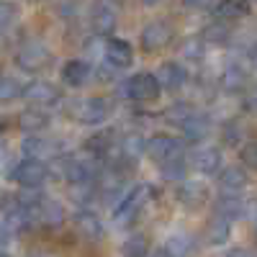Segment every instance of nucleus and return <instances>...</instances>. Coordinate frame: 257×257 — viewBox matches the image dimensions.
Listing matches in <instances>:
<instances>
[{
	"mask_svg": "<svg viewBox=\"0 0 257 257\" xmlns=\"http://www.w3.org/2000/svg\"><path fill=\"white\" fill-rule=\"evenodd\" d=\"M67 113L70 118H75L77 123L82 126H100L108 121V116L113 113V103L108 98H100V95H93V98H72L67 103Z\"/></svg>",
	"mask_w": 257,
	"mask_h": 257,
	"instance_id": "1",
	"label": "nucleus"
},
{
	"mask_svg": "<svg viewBox=\"0 0 257 257\" xmlns=\"http://www.w3.org/2000/svg\"><path fill=\"white\" fill-rule=\"evenodd\" d=\"M155 198V188L149 183H137L128 196L118 203V208H113V224L116 226H132V221H137L139 211Z\"/></svg>",
	"mask_w": 257,
	"mask_h": 257,
	"instance_id": "2",
	"label": "nucleus"
},
{
	"mask_svg": "<svg viewBox=\"0 0 257 257\" xmlns=\"http://www.w3.org/2000/svg\"><path fill=\"white\" fill-rule=\"evenodd\" d=\"M13 62H16V67H18V70L36 75V72H44L49 64L54 62V54H52V49L44 44V41L29 39V41H24V44L18 47Z\"/></svg>",
	"mask_w": 257,
	"mask_h": 257,
	"instance_id": "3",
	"label": "nucleus"
},
{
	"mask_svg": "<svg viewBox=\"0 0 257 257\" xmlns=\"http://www.w3.org/2000/svg\"><path fill=\"white\" fill-rule=\"evenodd\" d=\"M8 178L13 183H18L24 190H39L41 185L47 183L49 178V165L41 162V160H31V157H24L21 162H16L11 167Z\"/></svg>",
	"mask_w": 257,
	"mask_h": 257,
	"instance_id": "4",
	"label": "nucleus"
},
{
	"mask_svg": "<svg viewBox=\"0 0 257 257\" xmlns=\"http://www.w3.org/2000/svg\"><path fill=\"white\" fill-rule=\"evenodd\" d=\"M123 95L137 103H155L162 95V85L152 72H137L123 82Z\"/></svg>",
	"mask_w": 257,
	"mask_h": 257,
	"instance_id": "5",
	"label": "nucleus"
},
{
	"mask_svg": "<svg viewBox=\"0 0 257 257\" xmlns=\"http://www.w3.org/2000/svg\"><path fill=\"white\" fill-rule=\"evenodd\" d=\"M118 11H121V0H95L90 8V29L93 36L111 39V31L118 24Z\"/></svg>",
	"mask_w": 257,
	"mask_h": 257,
	"instance_id": "6",
	"label": "nucleus"
},
{
	"mask_svg": "<svg viewBox=\"0 0 257 257\" xmlns=\"http://www.w3.org/2000/svg\"><path fill=\"white\" fill-rule=\"evenodd\" d=\"M175 39V26L167 24V21L157 18V21H149V24L142 29V36H139V44L147 54H155V52H162L173 44Z\"/></svg>",
	"mask_w": 257,
	"mask_h": 257,
	"instance_id": "7",
	"label": "nucleus"
},
{
	"mask_svg": "<svg viewBox=\"0 0 257 257\" xmlns=\"http://www.w3.org/2000/svg\"><path fill=\"white\" fill-rule=\"evenodd\" d=\"M21 152H24L26 157H31V160H41V162H44V157L57 160V157L64 155V142H59L54 137H44V134L26 137L24 142H21Z\"/></svg>",
	"mask_w": 257,
	"mask_h": 257,
	"instance_id": "8",
	"label": "nucleus"
},
{
	"mask_svg": "<svg viewBox=\"0 0 257 257\" xmlns=\"http://www.w3.org/2000/svg\"><path fill=\"white\" fill-rule=\"evenodd\" d=\"M147 157L160 165L173 162V160L183 157V142L175 137H167V134H157L152 139H147Z\"/></svg>",
	"mask_w": 257,
	"mask_h": 257,
	"instance_id": "9",
	"label": "nucleus"
},
{
	"mask_svg": "<svg viewBox=\"0 0 257 257\" xmlns=\"http://www.w3.org/2000/svg\"><path fill=\"white\" fill-rule=\"evenodd\" d=\"M118 139L113 134V128H103V132H93L88 139H85L82 149H85V155L93 157V160H108L116 149H118Z\"/></svg>",
	"mask_w": 257,
	"mask_h": 257,
	"instance_id": "10",
	"label": "nucleus"
},
{
	"mask_svg": "<svg viewBox=\"0 0 257 257\" xmlns=\"http://www.w3.org/2000/svg\"><path fill=\"white\" fill-rule=\"evenodd\" d=\"M175 198H178L185 208L198 211V208H203V206L211 201V190H208V185L201 183V180H185V183L178 185Z\"/></svg>",
	"mask_w": 257,
	"mask_h": 257,
	"instance_id": "11",
	"label": "nucleus"
},
{
	"mask_svg": "<svg viewBox=\"0 0 257 257\" xmlns=\"http://www.w3.org/2000/svg\"><path fill=\"white\" fill-rule=\"evenodd\" d=\"M26 100L36 108H52L62 100V90L47 80H34L26 85Z\"/></svg>",
	"mask_w": 257,
	"mask_h": 257,
	"instance_id": "12",
	"label": "nucleus"
},
{
	"mask_svg": "<svg viewBox=\"0 0 257 257\" xmlns=\"http://www.w3.org/2000/svg\"><path fill=\"white\" fill-rule=\"evenodd\" d=\"M190 167L201 175H216L224 170V160H221V152L216 147H203V149H196L190 155Z\"/></svg>",
	"mask_w": 257,
	"mask_h": 257,
	"instance_id": "13",
	"label": "nucleus"
},
{
	"mask_svg": "<svg viewBox=\"0 0 257 257\" xmlns=\"http://www.w3.org/2000/svg\"><path fill=\"white\" fill-rule=\"evenodd\" d=\"M34 221L44 229H59L64 221H67V211L64 206L54 198H44L39 203V208L34 211Z\"/></svg>",
	"mask_w": 257,
	"mask_h": 257,
	"instance_id": "14",
	"label": "nucleus"
},
{
	"mask_svg": "<svg viewBox=\"0 0 257 257\" xmlns=\"http://www.w3.org/2000/svg\"><path fill=\"white\" fill-rule=\"evenodd\" d=\"M93 64L85 62V59H67L62 64L59 70V77L62 82L67 85V88H82V85H88V80L93 77Z\"/></svg>",
	"mask_w": 257,
	"mask_h": 257,
	"instance_id": "15",
	"label": "nucleus"
},
{
	"mask_svg": "<svg viewBox=\"0 0 257 257\" xmlns=\"http://www.w3.org/2000/svg\"><path fill=\"white\" fill-rule=\"evenodd\" d=\"M249 185V175H247V167L239 165H229L219 173V188L224 196H239V193Z\"/></svg>",
	"mask_w": 257,
	"mask_h": 257,
	"instance_id": "16",
	"label": "nucleus"
},
{
	"mask_svg": "<svg viewBox=\"0 0 257 257\" xmlns=\"http://www.w3.org/2000/svg\"><path fill=\"white\" fill-rule=\"evenodd\" d=\"M157 80L162 85V90H170V93H178L183 90V85L188 82V70L183 67L180 62H162L160 70H157Z\"/></svg>",
	"mask_w": 257,
	"mask_h": 257,
	"instance_id": "17",
	"label": "nucleus"
},
{
	"mask_svg": "<svg viewBox=\"0 0 257 257\" xmlns=\"http://www.w3.org/2000/svg\"><path fill=\"white\" fill-rule=\"evenodd\" d=\"M49 113L44 111V108H36V105H29L26 111H21L18 113V118H16V123H18V128L24 134H29V137H39L44 128L49 126Z\"/></svg>",
	"mask_w": 257,
	"mask_h": 257,
	"instance_id": "18",
	"label": "nucleus"
},
{
	"mask_svg": "<svg viewBox=\"0 0 257 257\" xmlns=\"http://www.w3.org/2000/svg\"><path fill=\"white\" fill-rule=\"evenodd\" d=\"M180 128H183V139H185V142H190V144H201V142H206V139L211 137L213 123H211V118H208L206 113L196 111V113H193Z\"/></svg>",
	"mask_w": 257,
	"mask_h": 257,
	"instance_id": "19",
	"label": "nucleus"
},
{
	"mask_svg": "<svg viewBox=\"0 0 257 257\" xmlns=\"http://www.w3.org/2000/svg\"><path fill=\"white\" fill-rule=\"evenodd\" d=\"M105 62H111L116 70H126L134 64V47L126 39H108L105 41Z\"/></svg>",
	"mask_w": 257,
	"mask_h": 257,
	"instance_id": "20",
	"label": "nucleus"
},
{
	"mask_svg": "<svg viewBox=\"0 0 257 257\" xmlns=\"http://www.w3.org/2000/svg\"><path fill=\"white\" fill-rule=\"evenodd\" d=\"M72 224H75V231L80 234L82 239H90V242L103 239V224H100V219L95 216L90 208H80L75 213Z\"/></svg>",
	"mask_w": 257,
	"mask_h": 257,
	"instance_id": "21",
	"label": "nucleus"
},
{
	"mask_svg": "<svg viewBox=\"0 0 257 257\" xmlns=\"http://www.w3.org/2000/svg\"><path fill=\"white\" fill-rule=\"evenodd\" d=\"M247 82H249L247 70L239 64H229L219 77V88L224 93H247Z\"/></svg>",
	"mask_w": 257,
	"mask_h": 257,
	"instance_id": "22",
	"label": "nucleus"
},
{
	"mask_svg": "<svg viewBox=\"0 0 257 257\" xmlns=\"http://www.w3.org/2000/svg\"><path fill=\"white\" fill-rule=\"evenodd\" d=\"M231 237V221H226L224 216H219V213H213V216L206 221V239L208 244H226Z\"/></svg>",
	"mask_w": 257,
	"mask_h": 257,
	"instance_id": "23",
	"label": "nucleus"
},
{
	"mask_svg": "<svg viewBox=\"0 0 257 257\" xmlns=\"http://www.w3.org/2000/svg\"><path fill=\"white\" fill-rule=\"evenodd\" d=\"M216 213L224 216L226 221H237V219L247 216V203L239 196H221L216 201Z\"/></svg>",
	"mask_w": 257,
	"mask_h": 257,
	"instance_id": "24",
	"label": "nucleus"
},
{
	"mask_svg": "<svg viewBox=\"0 0 257 257\" xmlns=\"http://www.w3.org/2000/svg\"><path fill=\"white\" fill-rule=\"evenodd\" d=\"M201 39L206 41V44H213V47H224V44H229V39H231V29H229V24H226V21L216 18V21H211V24H206V26H203V31H201Z\"/></svg>",
	"mask_w": 257,
	"mask_h": 257,
	"instance_id": "25",
	"label": "nucleus"
},
{
	"mask_svg": "<svg viewBox=\"0 0 257 257\" xmlns=\"http://www.w3.org/2000/svg\"><path fill=\"white\" fill-rule=\"evenodd\" d=\"M249 11H252V0H221L216 6V16L221 21H239L249 16Z\"/></svg>",
	"mask_w": 257,
	"mask_h": 257,
	"instance_id": "26",
	"label": "nucleus"
},
{
	"mask_svg": "<svg viewBox=\"0 0 257 257\" xmlns=\"http://www.w3.org/2000/svg\"><path fill=\"white\" fill-rule=\"evenodd\" d=\"M165 249L170 257H190L196 252V239L190 234H173L167 242H165Z\"/></svg>",
	"mask_w": 257,
	"mask_h": 257,
	"instance_id": "27",
	"label": "nucleus"
},
{
	"mask_svg": "<svg viewBox=\"0 0 257 257\" xmlns=\"http://www.w3.org/2000/svg\"><path fill=\"white\" fill-rule=\"evenodd\" d=\"M193 113H196V108H193L188 100H175L173 105H167V108H165V121L175 123V126H183Z\"/></svg>",
	"mask_w": 257,
	"mask_h": 257,
	"instance_id": "28",
	"label": "nucleus"
},
{
	"mask_svg": "<svg viewBox=\"0 0 257 257\" xmlns=\"http://www.w3.org/2000/svg\"><path fill=\"white\" fill-rule=\"evenodd\" d=\"M180 54L188 62H196V64L203 62V57H206V41L201 36H188L180 44Z\"/></svg>",
	"mask_w": 257,
	"mask_h": 257,
	"instance_id": "29",
	"label": "nucleus"
},
{
	"mask_svg": "<svg viewBox=\"0 0 257 257\" xmlns=\"http://www.w3.org/2000/svg\"><path fill=\"white\" fill-rule=\"evenodd\" d=\"M118 149L126 155V157H132V160H139L142 155H147V139L142 134H126L118 144Z\"/></svg>",
	"mask_w": 257,
	"mask_h": 257,
	"instance_id": "30",
	"label": "nucleus"
},
{
	"mask_svg": "<svg viewBox=\"0 0 257 257\" xmlns=\"http://www.w3.org/2000/svg\"><path fill=\"white\" fill-rule=\"evenodd\" d=\"M21 95H26V85H21L16 77L0 75V100L11 103V100H18Z\"/></svg>",
	"mask_w": 257,
	"mask_h": 257,
	"instance_id": "31",
	"label": "nucleus"
},
{
	"mask_svg": "<svg viewBox=\"0 0 257 257\" xmlns=\"http://www.w3.org/2000/svg\"><path fill=\"white\" fill-rule=\"evenodd\" d=\"M121 252H123V257H149V242L144 234H132L121 244Z\"/></svg>",
	"mask_w": 257,
	"mask_h": 257,
	"instance_id": "32",
	"label": "nucleus"
},
{
	"mask_svg": "<svg viewBox=\"0 0 257 257\" xmlns=\"http://www.w3.org/2000/svg\"><path fill=\"white\" fill-rule=\"evenodd\" d=\"M188 167H190V160H185V155L183 157H178V160H173V162H165L162 165V180H183L185 183V175H188Z\"/></svg>",
	"mask_w": 257,
	"mask_h": 257,
	"instance_id": "33",
	"label": "nucleus"
},
{
	"mask_svg": "<svg viewBox=\"0 0 257 257\" xmlns=\"http://www.w3.org/2000/svg\"><path fill=\"white\" fill-rule=\"evenodd\" d=\"M242 123L239 121H226L221 128V142L224 147H242Z\"/></svg>",
	"mask_w": 257,
	"mask_h": 257,
	"instance_id": "34",
	"label": "nucleus"
},
{
	"mask_svg": "<svg viewBox=\"0 0 257 257\" xmlns=\"http://www.w3.org/2000/svg\"><path fill=\"white\" fill-rule=\"evenodd\" d=\"M18 16H21V11H18V6H16V3L0 0V34L8 31V29L16 24V21H18Z\"/></svg>",
	"mask_w": 257,
	"mask_h": 257,
	"instance_id": "35",
	"label": "nucleus"
},
{
	"mask_svg": "<svg viewBox=\"0 0 257 257\" xmlns=\"http://www.w3.org/2000/svg\"><path fill=\"white\" fill-rule=\"evenodd\" d=\"M239 160H242V167L257 170V139H249L239 147Z\"/></svg>",
	"mask_w": 257,
	"mask_h": 257,
	"instance_id": "36",
	"label": "nucleus"
},
{
	"mask_svg": "<svg viewBox=\"0 0 257 257\" xmlns=\"http://www.w3.org/2000/svg\"><path fill=\"white\" fill-rule=\"evenodd\" d=\"M221 3V0H183V6L188 11H196V13H203V11H211V8H216Z\"/></svg>",
	"mask_w": 257,
	"mask_h": 257,
	"instance_id": "37",
	"label": "nucleus"
},
{
	"mask_svg": "<svg viewBox=\"0 0 257 257\" xmlns=\"http://www.w3.org/2000/svg\"><path fill=\"white\" fill-rule=\"evenodd\" d=\"M77 11H80L77 0H62V3L57 6V13H59L62 18H72V16H77Z\"/></svg>",
	"mask_w": 257,
	"mask_h": 257,
	"instance_id": "38",
	"label": "nucleus"
},
{
	"mask_svg": "<svg viewBox=\"0 0 257 257\" xmlns=\"http://www.w3.org/2000/svg\"><path fill=\"white\" fill-rule=\"evenodd\" d=\"M242 108H244L247 113H257V88H252V90H247V93H244Z\"/></svg>",
	"mask_w": 257,
	"mask_h": 257,
	"instance_id": "39",
	"label": "nucleus"
},
{
	"mask_svg": "<svg viewBox=\"0 0 257 257\" xmlns=\"http://www.w3.org/2000/svg\"><path fill=\"white\" fill-rule=\"evenodd\" d=\"M95 72H98V77H100L103 82H108V80H113V77H116V72H118V70L113 67V64H111V62H105V64H103V67H98Z\"/></svg>",
	"mask_w": 257,
	"mask_h": 257,
	"instance_id": "40",
	"label": "nucleus"
},
{
	"mask_svg": "<svg viewBox=\"0 0 257 257\" xmlns=\"http://www.w3.org/2000/svg\"><path fill=\"white\" fill-rule=\"evenodd\" d=\"M13 229H11V224L6 221V219H0V247H3V244H8L11 239H13Z\"/></svg>",
	"mask_w": 257,
	"mask_h": 257,
	"instance_id": "41",
	"label": "nucleus"
},
{
	"mask_svg": "<svg viewBox=\"0 0 257 257\" xmlns=\"http://www.w3.org/2000/svg\"><path fill=\"white\" fill-rule=\"evenodd\" d=\"M226 257H254V254L249 249H244V247H237V249H229Z\"/></svg>",
	"mask_w": 257,
	"mask_h": 257,
	"instance_id": "42",
	"label": "nucleus"
},
{
	"mask_svg": "<svg viewBox=\"0 0 257 257\" xmlns=\"http://www.w3.org/2000/svg\"><path fill=\"white\" fill-rule=\"evenodd\" d=\"M247 59H249V64H252V67L257 70V41H254V44L249 47V52H247Z\"/></svg>",
	"mask_w": 257,
	"mask_h": 257,
	"instance_id": "43",
	"label": "nucleus"
},
{
	"mask_svg": "<svg viewBox=\"0 0 257 257\" xmlns=\"http://www.w3.org/2000/svg\"><path fill=\"white\" fill-rule=\"evenodd\" d=\"M247 216H257V201L247 203Z\"/></svg>",
	"mask_w": 257,
	"mask_h": 257,
	"instance_id": "44",
	"label": "nucleus"
},
{
	"mask_svg": "<svg viewBox=\"0 0 257 257\" xmlns=\"http://www.w3.org/2000/svg\"><path fill=\"white\" fill-rule=\"evenodd\" d=\"M152 257H170V254H167V249H165V247H160V249H155V252H152Z\"/></svg>",
	"mask_w": 257,
	"mask_h": 257,
	"instance_id": "45",
	"label": "nucleus"
},
{
	"mask_svg": "<svg viewBox=\"0 0 257 257\" xmlns=\"http://www.w3.org/2000/svg\"><path fill=\"white\" fill-rule=\"evenodd\" d=\"M142 3H144V6H149V8H152V6H157V3H160V0H142Z\"/></svg>",
	"mask_w": 257,
	"mask_h": 257,
	"instance_id": "46",
	"label": "nucleus"
},
{
	"mask_svg": "<svg viewBox=\"0 0 257 257\" xmlns=\"http://www.w3.org/2000/svg\"><path fill=\"white\" fill-rule=\"evenodd\" d=\"M3 160H6V147L0 144V162H3Z\"/></svg>",
	"mask_w": 257,
	"mask_h": 257,
	"instance_id": "47",
	"label": "nucleus"
},
{
	"mask_svg": "<svg viewBox=\"0 0 257 257\" xmlns=\"http://www.w3.org/2000/svg\"><path fill=\"white\" fill-rule=\"evenodd\" d=\"M3 128H6V121H3V118H0V132H3Z\"/></svg>",
	"mask_w": 257,
	"mask_h": 257,
	"instance_id": "48",
	"label": "nucleus"
},
{
	"mask_svg": "<svg viewBox=\"0 0 257 257\" xmlns=\"http://www.w3.org/2000/svg\"><path fill=\"white\" fill-rule=\"evenodd\" d=\"M0 257H11V254H8V252H3V249H0Z\"/></svg>",
	"mask_w": 257,
	"mask_h": 257,
	"instance_id": "49",
	"label": "nucleus"
},
{
	"mask_svg": "<svg viewBox=\"0 0 257 257\" xmlns=\"http://www.w3.org/2000/svg\"><path fill=\"white\" fill-rule=\"evenodd\" d=\"M34 3H41V0H34Z\"/></svg>",
	"mask_w": 257,
	"mask_h": 257,
	"instance_id": "50",
	"label": "nucleus"
},
{
	"mask_svg": "<svg viewBox=\"0 0 257 257\" xmlns=\"http://www.w3.org/2000/svg\"><path fill=\"white\" fill-rule=\"evenodd\" d=\"M254 234H257V226H254Z\"/></svg>",
	"mask_w": 257,
	"mask_h": 257,
	"instance_id": "51",
	"label": "nucleus"
},
{
	"mask_svg": "<svg viewBox=\"0 0 257 257\" xmlns=\"http://www.w3.org/2000/svg\"><path fill=\"white\" fill-rule=\"evenodd\" d=\"M254 3H257V0H254Z\"/></svg>",
	"mask_w": 257,
	"mask_h": 257,
	"instance_id": "52",
	"label": "nucleus"
}]
</instances>
